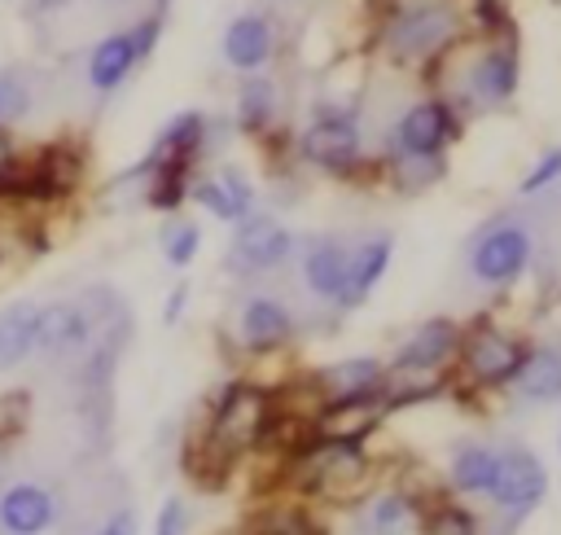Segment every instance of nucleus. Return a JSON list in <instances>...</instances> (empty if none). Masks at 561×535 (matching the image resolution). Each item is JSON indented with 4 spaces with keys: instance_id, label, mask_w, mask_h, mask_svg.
Segmentation results:
<instances>
[{
    "instance_id": "f3484780",
    "label": "nucleus",
    "mask_w": 561,
    "mask_h": 535,
    "mask_svg": "<svg viewBox=\"0 0 561 535\" xmlns=\"http://www.w3.org/2000/svg\"><path fill=\"white\" fill-rule=\"evenodd\" d=\"M289 333H294V316H289L285 303L259 294V298H250V303L241 307V342H245L250 351H272V346H280Z\"/></svg>"
},
{
    "instance_id": "9d476101",
    "label": "nucleus",
    "mask_w": 561,
    "mask_h": 535,
    "mask_svg": "<svg viewBox=\"0 0 561 535\" xmlns=\"http://www.w3.org/2000/svg\"><path fill=\"white\" fill-rule=\"evenodd\" d=\"M460 360H465V368L478 377V382H486V386H500V382H508L513 377V368H517V360H522V346L508 338V333H500V329H491V325H478L469 338H460Z\"/></svg>"
},
{
    "instance_id": "c756f323",
    "label": "nucleus",
    "mask_w": 561,
    "mask_h": 535,
    "mask_svg": "<svg viewBox=\"0 0 561 535\" xmlns=\"http://www.w3.org/2000/svg\"><path fill=\"white\" fill-rule=\"evenodd\" d=\"M254 535H320V531H316V522L302 509H276V513H267L259 522Z\"/></svg>"
},
{
    "instance_id": "72a5a7b5",
    "label": "nucleus",
    "mask_w": 561,
    "mask_h": 535,
    "mask_svg": "<svg viewBox=\"0 0 561 535\" xmlns=\"http://www.w3.org/2000/svg\"><path fill=\"white\" fill-rule=\"evenodd\" d=\"M478 18H482V26H486V31L508 35V13H504V4H500V0H478Z\"/></svg>"
},
{
    "instance_id": "a211bd4d",
    "label": "nucleus",
    "mask_w": 561,
    "mask_h": 535,
    "mask_svg": "<svg viewBox=\"0 0 561 535\" xmlns=\"http://www.w3.org/2000/svg\"><path fill=\"white\" fill-rule=\"evenodd\" d=\"M346 254L351 250L342 241H333V237H320V241L307 246V254H302V281H307V289L316 298H333L337 303L342 281H346Z\"/></svg>"
},
{
    "instance_id": "aec40b11",
    "label": "nucleus",
    "mask_w": 561,
    "mask_h": 535,
    "mask_svg": "<svg viewBox=\"0 0 561 535\" xmlns=\"http://www.w3.org/2000/svg\"><path fill=\"white\" fill-rule=\"evenodd\" d=\"M469 88H473V96L486 101V105L508 101L513 88H517V57H513V48H508V44L486 48V53L473 61V70H469Z\"/></svg>"
},
{
    "instance_id": "c85d7f7f",
    "label": "nucleus",
    "mask_w": 561,
    "mask_h": 535,
    "mask_svg": "<svg viewBox=\"0 0 561 535\" xmlns=\"http://www.w3.org/2000/svg\"><path fill=\"white\" fill-rule=\"evenodd\" d=\"M197 241H202L197 224H188V219H175V224H167V232H162V254H167V263H171V268H184V263H193V254H197Z\"/></svg>"
},
{
    "instance_id": "2eb2a0df",
    "label": "nucleus",
    "mask_w": 561,
    "mask_h": 535,
    "mask_svg": "<svg viewBox=\"0 0 561 535\" xmlns=\"http://www.w3.org/2000/svg\"><path fill=\"white\" fill-rule=\"evenodd\" d=\"M381 390V364L368 360V355H355V360H342V364H329L320 377H316V395L329 399V403H342V399H364V395H377Z\"/></svg>"
},
{
    "instance_id": "473e14b6",
    "label": "nucleus",
    "mask_w": 561,
    "mask_h": 535,
    "mask_svg": "<svg viewBox=\"0 0 561 535\" xmlns=\"http://www.w3.org/2000/svg\"><path fill=\"white\" fill-rule=\"evenodd\" d=\"M184 526H188V509H184V500H180V496H171V500H162V509H158V526H153V535H184Z\"/></svg>"
},
{
    "instance_id": "2f4dec72",
    "label": "nucleus",
    "mask_w": 561,
    "mask_h": 535,
    "mask_svg": "<svg viewBox=\"0 0 561 535\" xmlns=\"http://www.w3.org/2000/svg\"><path fill=\"white\" fill-rule=\"evenodd\" d=\"M552 180H561V149H548V153L535 162V171L522 180V193H539V189H548Z\"/></svg>"
},
{
    "instance_id": "a878e982",
    "label": "nucleus",
    "mask_w": 561,
    "mask_h": 535,
    "mask_svg": "<svg viewBox=\"0 0 561 535\" xmlns=\"http://www.w3.org/2000/svg\"><path fill=\"white\" fill-rule=\"evenodd\" d=\"M276 114V88L267 79H245L237 92V123L241 132H263Z\"/></svg>"
},
{
    "instance_id": "4c0bfd02",
    "label": "nucleus",
    "mask_w": 561,
    "mask_h": 535,
    "mask_svg": "<svg viewBox=\"0 0 561 535\" xmlns=\"http://www.w3.org/2000/svg\"><path fill=\"white\" fill-rule=\"evenodd\" d=\"M184 298H188V289H184V285H180V289L167 298V311H162V320H167V325H175V320H180V311H184Z\"/></svg>"
},
{
    "instance_id": "5701e85b",
    "label": "nucleus",
    "mask_w": 561,
    "mask_h": 535,
    "mask_svg": "<svg viewBox=\"0 0 561 535\" xmlns=\"http://www.w3.org/2000/svg\"><path fill=\"white\" fill-rule=\"evenodd\" d=\"M202 145H206V118H202L197 110H184V114H175V118L158 132L149 158H153V162H158V158H184V162H197Z\"/></svg>"
},
{
    "instance_id": "6e6552de",
    "label": "nucleus",
    "mask_w": 561,
    "mask_h": 535,
    "mask_svg": "<svg viewBox=\"0 0 561 535\" xmlns=\"http://www.w3.org/2000/svg\"><path fill=\"white\" fill-rule=\"evenodd\" d=\"M451 136H456V114L443 101H416L394 127L399 153H412V158H434Z\"/></svg>"
},
{
    "instance_id": "ddd939ff",
    "label": "nucleus",
    "mask_w": 561,
    "mask_h": 535,
    "mask_svg": "<svg viewBox=\"0 0 561 535\" xmlns=\"http://www.w3.org/2000/svg\"><path fill=\"white\" fill-rule=\"evenodd\" d=\"M513 390L526 403H552L561 399V346H535L522 351L517 368H513Z\"/></svg>"
},
{
    "instance_id": "9b49d317",
    "label": "nucleus",
    "mask_w": 561,
    "mask_h": 535,
    "mask_svg": "<svg viewBox=\"0 0 561 535\" xmlns=\"http://www.w3.org/2000/svg\"><path fill=\"white\" fill-rule=\"evenodd\" d=\"M136 66H140V53H136L131 31H110L105 39L92 44L88 66H83V79H88L92 92L110 96V92H118V88L127 83V75H131Z\"/></svg>"
},
{
    "instance_id": "bb28decb",
    "label": "nucleus",
    "mask_w": 561,
    "mask_h": 535,
    "mask_svg": "<svg viewBox=\"0 0 561 535\" xmlns=\"http://www.w3.org/2000/svg\"><path fill=\"white\" fill-rule=\"evenodd\" d=\"M412 522H416V513H412V500L403 491H386L373 500V513H368L373 535H403Z\"/></svg>"
},
{
    "instance_id": "393cba45",
    "label": "nucleus",
    "mask_w": 561,
    "mask_h": 535,
    "mask_svg": "<svg viewBox=\"0 0 561 535\" xmlns=\"http://www.w3.org/2000/svg\"><path fill=\"white\" fill-rule=\"evenodd\" d=\"M31 110H35V79H31V70L4 66L0 70V127L26 118Z\"/></svg>"
},
{
    "instance_id": "b1692460",
    "label": "nucleus",
    "mask_w": 561,
    "mask_h": 535,
    "mask_svg": "<svg viewBox=\"0 0 561 535\" xmlns=\"http://www.w3.org/2000/svg\"><path fill=\"white\" fill-rule=\"evenodd\" d=\"M491 478H495V452L491 447H478V443L456 447V456H451V482L460 491L486 496L491 491Z\"/></svg>"
},
{
    "instance_id": "39448f33",
    "label": "nucleus",
    "mask_w": 561,
    "mask_h": 535,
    "mask_svg": "<svg viewBox=\"0 0 561 535\" xmlns=\"http://www.w3.org/2000/svg\"><path fill=\"white\" fill-rule=\"evenodd\" d=\"M289 246H294L289 232L272 215H241L237 237L228 246V268L232 272H272L285 263Z\"/></svg>"
},
{
    "instance_id": "7c9ffc66",
    "label": "nucleus",
    "mask_w": 561,
    "mask_h": 535,
    "mask_svg": "<svg viewBox=\"0 0 561 535\" xmlns=\"http://www.w3.org/2000/svg\"><path fill=\"white\" fill-rule=\"evenodd\" d=\"M22 425H26V395L4 390L0 395V439H13Z\"/></svg>"
},
{
    "instance_id": "4be33fe9",
    "label": "nucleus",
    "mask_w": 561,
    "mask_h": 535,
    "mask_svg": "<svg viewBox=\"0 0 561 535\" xmlns=\"http://www.w3.org/2000/svg\"><path fill=\"white\" fill-rule=\"evenodd\" d=\"M377 403H373V395H364V399H342V403H329L324 412H316V434L320 439H364L373 425H377Z\"/></svg>"
},
{
    "instance_id": "7ed1b4c3",
    "label": "nucleus",
    "mask_w": 561,
    "mask_h": 535,
    "mask_svg": "<svg viewBox=\"0 0 561 535\" xmlns=\"http://www.w3.org/2000/svg\"><path fill=\"white\" fill-rule=\"evenodd\" d=\"M456 31H460V22H456V13L447 4H412V9L390 18L386 48L394 57H403V61H425L438 48H447L456 39Z\"/></svg>"
},
{
    "instance_id": "423d86ee",
    "label": "nucleus",
    "mask_w": 561,
    "mask_h": 535,
    "mask_svg": "<svg viewBox=\"0 0 561 535\" xmlns=\"http://www.w3.org/2000/svg\"><path fill=\"white\" fill-rule=\"evenodd\" d=\"M548 491V474L530 452H495V478H491V500L504 513H530Z\"/></svg>"
},
{
    "instance_id": "cd10ccee",
    "label": "nucleus",
    "mask_w": 561,
    "mask_h": 535,
    "mask_svg": "<svg viewBox=\"0 0 561 535\" xmlns=\"http://www.w3.org/2000/svg\"><path fill=\"white\" fill-rule=\"evenodd\" d=\"M421 535H478V517L460 504H438L421 517Z\"/></svg>"
},
{
    "instance_id": "6ab92c4d",
    "label": "nucleus",
    "mask_w": 561,
    "mask_h": 535,
    "mask_svg": "<svg viewBox=\"0 0 561 535\" xmlns=\"http://www.w3.org/2000/svg\"><path fill=\"white\" fill-rule=\"evenodd\" d=\"M386 263H390V237H368V241H359V246L346 254V281H342L337 303H342V307L359 303V298L381 281Z\"/></svg>"
},
{
    "instance_id": "c9c22d12",
    "label": "nucleus",
    "mask_w": 561,
    "mask_h": 535,
    "mask_svg": "<svg viewBox=\"0 0 561 535\" xmlns=\"http://www.w3.org/2000/svg\"><path fill=\"white\" fill-rule=\"evenodd\" d=\"M92 535H136V513H131V509H118V513H110Z\"/></svg>"
},
{
    "instance_id": "1a4fd4ad",
    "label": "nucleus",
    "mask_w": 561,
    "mask_h": 535,
    "mask_svg": "<svg viewBox=\"0 0 561 535\" xmlns=\"http://www.w3.org/2000/svg\"><path fill=\"white\" fill-rule=\"evenodd\" d=\"M57 522V496L39 482H9L0 491V535H44Z\"/></svg>"
},
{
    "instance_id": "f257e3e1",
    "label": "nucleus",
    "mask_w": 561,
    "mask_h": 535,
    "mask_svg": "<svg viewBox=\"0 0 561 535\" xmlns=\"http://www.w3.org/2000/svg\"><path fill=\"white\" fill-rule=\"evenodd\" d=\"M276 421V412H272V399L259 390V386H232L224 399H219V408H215V417H210V430H206V443L202 447H210L215 456H224L228 465H232V456H241V452H250L263 434H267V425Z\"/></svg>"
},
{
    "instance_id": "f704fd0d",
    "label": "nucleus",
    "mask_w": 561,
    "mask_h": 535,
    "mask_svg": "<svg viewBox=\"0 0 561 535\" xmlns=\"http://www.w3.org/2000/svg\"><path fill=\"white\" fill-rule=\"evenodd\" d=\"M75 0H22V13L31 18V22H44V18H57V13H66Z\"/></svg>"
},
{
    "instance_id": "4468645a",
    "label": "nucleus",
    "mask_w": 561,
    "mask_h": 535,
    "mask_svg": "<svg viewBox=\"0 0 561 535\" xmlns=\"http://www.w3.org/2000/svg\"><path fill=\"white\" fill-rule=\"evenodd\" d=\"M460 346V329L451 320H425L403 346H399V368H416V373H430V368H443Z\"/></svg>"
},
{
    "instance_id": "dca6fc26",
    "label": "nucleus",
    "mask_w": 561,
    "mask_h": 535,
    "mask_svg": "<svg viewBox=\"0 0 561 535\" xmlns=\"http://www.w3.org/2000/svg\"><path fill=\"white\" fill-rule=\"evenodd\" d=\"M35 338H39V303L31 298L9 303L0 311V373L26 364L35 355Z\"/></svg>"
},
{
    "instance_id": "412c9836",
    "label": "nucleus",
    "mask_w": 561,
    "mask_h": 535,
    "mask_svg": "<svg viewBox=\"0 0 561 535\" xmlns=\"http://www.w3.org/2000/svg\"><path fill=\"white\" fill-rule=\"evenodd\" d=\"M188 193L215 219H228V224H237L241 215H250V202H254V193H250V184H245L241 171H219L215 180H197V184H188Z\"/></svg>"
},
{
    "instance_id": "e433bc0d",
    "label": "nucleus",
    "mask_w": 561,
    "mask_h": 535,
    "mask_svg": "<svg viewBox=\"0 0 561 535\" xmlns=\"http://www.w3.org/2000/svg\"><path fill=\"white\" fill-rule=\"evenodd\" d=\"M13 162H18V145L4 136V127H0V180L13 171Z\"/></svg>"
},
{
    "instance_id": "f03ea898",
    "label": "nucleus",
    "mask_w": 561,
    "mask_h": 535,
    "mask_svg": "<svg viewBox=\"0 0 561 535\" xmlns=\"http://www.w3.org/2000/svg\"><path fill=\"white\" fill-rule=\"evenodd\" d=\"M298 460H302V487L333 500H351L368 478V456L359 452L355 439H320L316 447H302Z\"/></svg>"
},
{
    "instance_id": "58836bf2",
    "label": "nucleus",
    "mask_w": 561,
    "mask_h": 535,
    "mask_svg": "<svg viewBox=\"0 0 561 535\" xmlns=\"http://www.w3.org/2000/svg\"><path fill=\"white\" fill-rule=\"evenodd\" d=\"M110 4H127V0H110Z\"/></svg>"
},
{
    "instance_id": "20e7f679",
    "label": "nucleus",
    "mask_w": 561,
    "mask_h": 535,
    "mask_svg": "<svg viewBox=\"0 0 561 535\" xmlns=\"http://www.w3.org/2000/svg\"><path fill=\"white\" fill-rule=\"evenodd\" d=\"M530 263V232L522 224H495L486 228L469 250V272L482 285H504Z\"/></svg>"
},
{
    "instance_id": "f8f14e48",
    "label": "nucleus",
    "mask_w": 561,
    "mask_h": 535,
    "mask_svg": "<svg viewBox=\"0 0 561 535\" xmlns=\"http://www.w3.org/2000/svg\"><path fill=\"white\" fill-rule=\"evenodd\" d=\"M272 48H276V35H272V22L263 13H241L224 31V61L241 75L259 70L272 57Z\"/></svg>"
},
{
    "instance_id": "0eeeda50",
    "label": "nucleus",
    "mask_w": 561,
    "mask_h": 535,
    "mask_svg": "<svg viewBox=\"0 0 561 535\" xmlns=\"http://www.w3.org/2000/svg\"><path fill=\"white\" fill-rule=\"evenodd\" d=\"M302 153H307L316 167L346 175V171L355 167V158H359V127H355V118H351V114H337V110H324V114L307 127Z\"/></svg>"
}]
</instances>
